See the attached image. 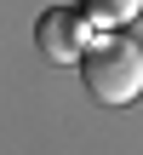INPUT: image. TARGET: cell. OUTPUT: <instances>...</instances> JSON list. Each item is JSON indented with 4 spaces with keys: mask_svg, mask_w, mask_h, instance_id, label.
Returning a JSON list of instances; mask_svg holds the SVG:
<instances>
[{
    "mask_svg": "<svg viewBox=\"0 0 143 155\" xmlns=\"http://www.w3.org/2000/svg\"><path fill=\"white\" fill-rule=\"evenodd\" d=\"M92 17L75 12V6H52L40 23H34V46L46 52V63H80L86 46H92Z\"/></svg>",
    "mask_w": 143,
    "mask_h": 155,
    "instance_id": "obj_2",
    "label": "cell"
},
{
    "mask_svg": "<svg viewBox=\"0 0 143 155\" xmlns=\"http://www.w3.org/2000/svg\"><path fill=\"white\" fill-rule=\"evenodd\" d=\"M80 12H86L92 23H132L143 12V0H80Z\"/></svg>",
    "mask_w": 143,
    "mask_h": 155,
    "instance_id": "obj_3",
    "label": "cell"
},
{
    "mask_svg": "<svg viewBox=\"0 0 143 155\" xmlns=\"http://www.w3.org/2000/svg\"><path fill=\"white\" fill-rule=\"evenodd\" d=\"M80 81L97 104L109 109H126L143 98V46L132 35H97L80 58Z\"/></svg>",
    "mask_w": 143,
    "mask_h": 155,
    "instance_id": "obj_1",
    "label": "cell"
}]
</instances>
